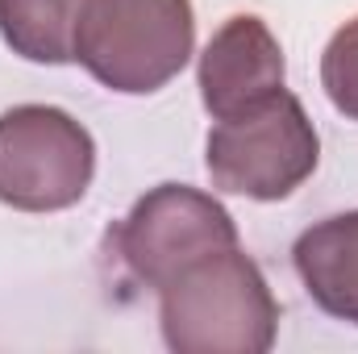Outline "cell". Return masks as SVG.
Here are the masks:
<instances>
[{
	"label": "cell",
	"mask_w": 358,
	"mask_h": 354,
	"mask_svg": "<svg viewBox=\"0 0 358 354\" xmlns=\"http://www.w3.org/2000/svg\"><path fill=\"white\" fill-rule=\"evenodd\" d=\"M88 0H0V38L29 63H71Z\"/></svg>",
	"instance_id": "cell-8"
},
{
	"label": "cell",
	"mask_w": 358,
	"mask_h": 354,
	"mask_svg": "<svg viewBox=\"0 0 358 354\" xmlns=\"http://www.w3.org/2000/svg\"><path fill=\"white\" fill-rule=\"evenodd\" d=\"M196 46L192 0H88L76 29V63L125 96L159 92Z\"/></svg>",
	"instance_id": "cell-2"
},
{
	"label": "cell",
	"mask_w": 358,
	"mask_h": 354,
	"mask_svg": "<svg viewBox=\"0 0 358 354\" xmlns=\"http://www.w3.org/2000/svg\"><path fill=\"white\" fill-rule=\"evenodd\" d=\"M200 100L217 121L242 117L283 92V50L267 25L250 13L229 17L200 55Z\"/></svg>",
	"instance_id": "cell-6"
},
{
	"label": "cell",
	"mask_w": 358,
	"mask_h": 354,
	"mask_svg": "<svg viewBox=\"0 0 358 354\" xmlns=\"http://www.w3.org/2000/svg\"><path fill=\"white\" fill-rule=\"evenodd\" d=\"M321 88L342 117L358 121V17L329 38L321 55Z\"/></svg>",
	"instance_id": "cell-9"
},
{
	"label": "cell",
	"mask_w": 358,
	"mask_h": 354,
	"mask_svg": "<svg viewBox=\"0 0 358 354\" xmlns=\"http://www.w3.org/2000/svg\"><path fill=\"white\" fill-rule=\"evenodd\" d=\"M96 176L92 134L55 104L0 113V200L21 213H59L84 200Z\"/></svg>",
	"instance_id": "cell-4"
},
{
	"label": "cell",
	"mask_w": 358,
	"mask_h": 354,
	"mask_svg": "<svg viewBox=\"0 0 358 354\" xmlns=\"http://www.w3.org/2000/svg\"><path fill=\"white\" fill-rule=\"evenodd\" d=\"M108 242L142 288L163 292L192 263L238 246V225L208 192L187 183H159L129 208Z\"/></svg>",
	"instance_id": "cell-5"
},
{
	"label": "cell",
	"mask_w": 358,
	"mask_h": 354,
	"mask_svg": "<svg viewBox=\"0 0 358 354\" xmlns=\"http://www.w3.org/2000/svg\"><path fill=\"white\" fill-rule=\"evenodd\" d=\"M159 325L176 354H263L275 346L279 304L259 263L229 246L159 292Z\"/></svg>",
	"instance_id": "cell-1"
},
{
	"label": "cell",
	"mask_w": 358,
	"mask_h": 354,
	"mask_svg": "<svg viewBox=\"0 0 358 354\" xmlns=\"http://www.w3.org/2000/svg\"><path fill=\"white\" fill-rule=\"evenodd\" d=\"M292 263L317 309L358 325V208L304 229L296 238Z\"/></svg>",
	"instance_id": "cell-7"
},
{
	"label": "cell",
	"mask_w": 358,
	"mask_h": 354,
	"mask_svg": "<svg viewBox=\"0 0 358 354\" xmlns=\"http://www.w3.org/2000/svg\"><path fill=\"white\" fill-rule=\"evenodd\" d=\"M321 163V138L304 104L292 92L271 96L267 104L221 121L208 134L204 167L217 192L283 200Z\"/></svg>",
	"instance_id": "cell-3"
}]
</instances>
